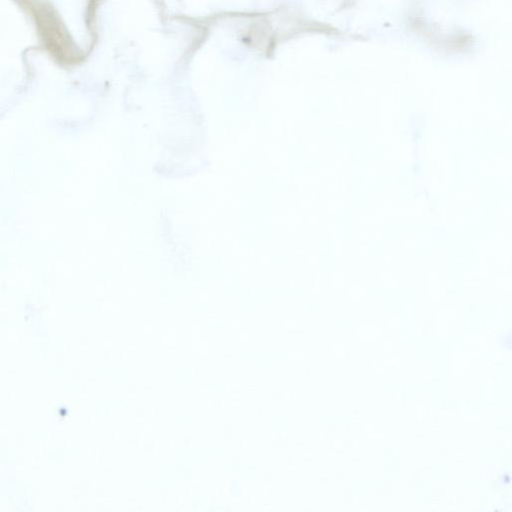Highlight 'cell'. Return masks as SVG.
Here are the masks:
<instances>
[{
  "label": "cell",
  "instance_id": "cell-1",
  "mask_svg": "<svg viewBox=\"0 0 512 512\" xmlns=\"http://www.w3.org/2000/svg\"><path fill=\"white\" fill-rule=\"evenodd\" d=\"M36 20L39 33L50 52L63 61L77 57L76 48L55 10L41 0H26Z\"/></svg>",
  "mask_w": 512,
  "mask_h": 512
}]
</instances>
